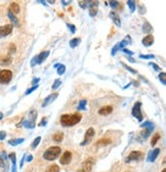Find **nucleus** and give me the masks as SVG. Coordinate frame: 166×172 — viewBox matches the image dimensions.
I'll list each match as a JSON object with an SVG mask.
<instances>
[{"label": "nucleus", "instance_id": "1", "mask_svg": "<svg viewBox=\"0 0 166 172\" xmlns=\"http://www.w3.org/2000/svg\"><path fill=\"white\" fill-rule=\"evenodd\" d=\"M82 116L80 113H75V114H66L61 117V124L64 127H71L74 125L78 124L81 121Z\"/></svg>", "mask_w": 166, "mask_h": 172}, {"label": "nucleus", "instance_id": "2", "mask_svg": "<svg viewBox=\"0 0 166 172\" xmlns=\"http://www.w3.org/2000/svg\"><path fill=\"white\" fill-rule=\"evenodd\" d=\"M61 152H62V150L59 146H50V148H48L47 150L44 152L43 158L47 161H54L59 156Z\"/></svg>", "mask_w": 166, "mask_h": 172}, {"label": "nucleus", "instance_id": "3", "mask_svg": "<svg viewBox=\"0 0 166 172\" xmlns=\"http://www.w3.org/2000/svg\"><path fill=\"white\" fill-rule=\"evenodd\" d=\"M49 54H50L49 50H46V51H42V52H40L39 54L35 56L31 61V67H35L36 65H41V64L48 57Z\"/></svg>", "mask_w": 166, "mask_h": 172}, {"label": "nucleus", "instance_id": "4", "mask_svg": "<svg viewBox=\"0 0 166 172\" xmlns=\"http://www.w3.org/2000/svg\"><path fill=\"white\" fill-rule=\"evenodd\" d=\"M140 107H142V103H140V101H137V103H135V106H133L132 110H131V114H132V116L135 117L137 121L142 122V121L144 120V117H142V111H140Z\"/></svg>", "mask_w": 166, "mask_h": 172}, {"label": "nucleus", "instance_id": "5", "mask_svg": "<svg viewBox=\"0 0 166 172\" xmlns=\"http://www.w3.org/2000/svg\"><path fill=\"white\" fill-rule=\"evenodd\" d=\"M12 78V72L10 70H1L0 71V84H7Z\"/></svg>", "mask_w": 166, "mask_h": 172}, {"label": "nucleus", "instance_id": "6", "mask_svg": "<svg viewBox=\"0 0 166 172\" xmlns=\"http://www.w3.org/2000/svg\"><path fill=\"white\" fill-rule=\"evenodd\" d=\"M93 163H94V161H93V158L86 159V160L84 161V163L82 164L81 168H80L78 171H76V172H90L91 168H92Z\"/></svg>", "mask_w": 166, "mask_h": 172}, {"label": "nucleus", "instance_id": "7", "mask_svg": "<svg viewBox=\"0 0 166 172\" xmlns=\"http://www.w3.org/2000/svg\"><path fill=\"white\" fill-rule=\"evenodd\" d=\"M94 136V129L92 128V127H90V128L87 129V131L85 132V135H84V139H83V141L81 143V146H86L87 143H89V141L92 139V137Z\"/></svg>", "mask_w": 166, "mask_h": 172}, {"label": "nucleus", "instance_id": "8", "mask_svg": "<svg viewBox=\"0 0 166 172\" xmlns=\"http://www.w3.org/2000/svg\"><path fill=\"white\" fill-rule=\"evenodd\" d=\"M142 158V152H138V151H133L129 154V156L125 159V162L128 163L131 162V161H138Z\"/></svg>", "mask_w": 166, "mask_h": 172}, {"label": "nucleus", "instance_id": "9", "mask_svg": "<svg viewBox=\"0 0 166 172\" xmlns=\"http://www.w3.org/2000/svg\"><path fill=\"white\" fill-rule=\"evenodd\" d=\"M12 32V25H5V26H0V38H3L11 34Z\"/></svg>", "mask_w": 166, "mask_h": 172}, {"label": "nucleus", "instance_id": "10", "mask_svg": "<svg viewBox=\"0 0 166 172\" xmlns=\"http://www.w3.org/2000/svg\"><path fill=\"white\" fill-rule=\"evenodd\" d=\"M71 160H72V153L70 152V151H66L63 154V156H62L61 160H59V163H61L62 165H68L71 162Z\"/></svg>", "mask_w": 166, "mask_h": 172}, {"label": "nucleus", "instance_id": "11", "mask_svg": "<svg viewBox=\"0 0 166 172\" xmlns=\"http://www.w3.org/2000/svg\"><path fill=\"white\" fill-rule=\"evenodd\" d=\"M57 93H52V94H49L48 96H46V98H44V101H43V103H42V107H46V106H48V105H50L52 103H54V101L57 99Z\"/></svg>", "mask_w": 166, "mask_h": 172}, {"label": "nucleus", "instance_id": "12", "mask_svg": "<svg viewBox=\"0 0 166 172\" xmlns=\"http://www.w3.org/2000/svg\"><path fill=\"white\" fill-rule=\"evenodd\" d=\"M142 43L144 46H146V47H149V46H151L153 43H154V36L153 35H147L146 37L144 38V39L142 40Z\"/></svg>", "mask_w": 166, "mask_h": 172}, {"label": "nucleus", "instance_id": "13", "mask_svg": "<svg viewBox=\"0 0 166 172\" xmlns=\"http://www.w3.org/2000/svg\"><path fill=\"white\" fill-rule=\"evenodd\" d=\"M109 16H110V18L112 19L113 23H114L117 27H121V20H120V18H119V16L116 14V12L111 11Z\"/></svg>", "mask_w": 166, "mask_h": 172}, {"label": "nucleus", "instance_id": "14", "mask_svg": "<svg viewBox=\"0 0 166 172\" xmlns=\"http://www.w3.org/2000/svg\"><path fill=\"white\" fill-rule=\"evenodd\" d=\"M112 112H113L112 106H105V107H103L102 109H99V114L102 115V116H108V115H110Z\"/></svg>", "mask_w": 166, "mask_h": 172}, {"label": "nucleus", "instance_id": "15", "mask_svg": "<svg viewBox=\"0 0 166 172\" xmlns=\"http://www.w3.org/2000/svg\"><path fill=\"white\" fill-rule=\"evenodd\" d=\"M159 153H160V148H155L153 152H150L148 156V161L149 162H154L156 160V158L159 156Z\"/></svg>", "mask_w": 166, "mask_h": 172}, {"label": "nucleus", "instance_id": "16", "mask_svg": "<svg viewBox=\"0 0 166 172\" xmlns=\"http://www.w3.org/2000/svg\"><path fill=\"white\" fill-rule=\"evenodd\" d=\"M8 11L11 12V14H14V16H16V14L20 12V5H19L16 2H12V3H10L9 8H8Z\"/></svg>", "mask_w": 166, "mask_h": 172}, {"label": "nucleus", "instance_id": "17", "mask_svg": "<svg viewBox=\"0 0 166 172\" xmlns=\"http://www.w3.org/2000/svg\"><path fill=\"white\" fill-rule=\"evenodd\" d=\"M7 16H8V18H9L10 22H12V24H14V26H16V27H19V26H20V23H19V19L16 18V16H14V14H11V12H9V11H8Z\"/></svg>", "mask_w": 166, "mask_h": 172}, {"label": "nucleus", "instance_id": "18", "mask_svg": "<svg viewBox=\"0 0 166 172\" xmlns=\"http://www.w3.org/2000/svg\"><path fill=\"white\" fill-rule=\"evenodd\" d=\"M11 56L8 54V56H3L1 59H0V65H2V66H7V65H9L10 63H11Z\"/></svg>", "mask_w": 166, "mask_h": 172}, {"label": "nucleus", "instance_id": "19", "mask_svg": "<svg viewBox=\"0 0 166 172\" xmlns=\"http://www.w3.org/2000/svg\"><path fill=\"white\" fill-rule=\"evenodd\" d=\"M9 159L11 160V163H12V168H11V172H16V154L14 153H10L9 154Z\"/></svg>", "mask_w": 166, "mask_h": 172}, {"label": "nucleus", "instance_id": "20", "mask_svg": "<svg viewBox=\"0 0 166 172\" xmlns=\"http://www.w3.org/2000/svg\"><path fill=\"white\" fill-rule=\"evenodd\" d=\"M112 143V139L111 138H108V137H105V138H101L99 141H97V146H108V144H111Z\"/></svg>", "mask_w": 166, "mask_h": 172}, {"label": "nucleus", "instance_id": "21", "mask_svg": "<svg viewBox=\"0 0 166 172\" xmlns=\"http://www.w3.org/2000/svg\"><path fill=\"white\" fill-rule=\"evenodd\" d=\"M80 42H81V39H80L79 37H76V38H73V39L70 41V46H71L72 48H75L77 47L78 45L80 44Z\"/></svg>", "mask_w": 166, "mask_h": 172}, {"label": "nucleus", "instance_id": "22", "mask_svg": "<svg viewBox=\"0 0 166 172\" xmlns=\"http://www.w3.org/2000/svg\"><path fill=\"white\" fill-rule=\"evenodd\" d=\"M24 141V138H12L8 141V144L10 146H18V144L22 143Z\"/></svg>", "mask_w": 166, "mask_h": 172}, {"label": "nucleus", "instance_id": "23", "mask_svg": "<svg viewBox=\"0 0 166 172\" xmlns=\"http://www.w3.org/2000/svg\"><path fill=\"white\" fill-rule=\"evenodd\" d=\"M152 30H153V27L150 25V23H148V22L145 23L144 26H142V32H144V33L149 34Z\"/></svg>", "mask_w": 166, "mask_h": 172}, {"label": "nucleus", "instance_id": "24", "mask_svg": "<svg viewBox=\"0 0 166 172\" xmlns=\"http://www.w3.org/2000/svg\"><path fill=\"white\" fill-rule=\"evenodd\" d=\"M23 125H24L26 128L32 129L35 127V122H34V121H31V120H25L24 122H23Z\"/></svg>", "mask_w": 166, "mask_h": 172}, {"label": "nucleus", "instance_id": "25", "mask_svg": "<svg viewBox=\"0 0 166 172\" xmlns=\"http://www.w3.org/2000/svg\"><path fill=\"white\" fill-rule=\"evenodd\" d=\"M127 5H128L129 9H130V12L132 14V12H135V8H137V3H135V1H132V0H128L127 1Z\"/></svg>", "mask_w": 166, "mask_h": 172}, {"label": "nucleus", "instance_id": "26", "mask_svg": "<svg viewBox=\"0 0 166 172\" xmlns=\"http://www.w3.org/2000/svg\"><path fill=\"white\" fill-rule=\"evenodd\" d=\"M86 105H87V101L85 99L80 101L79 106H78V111H84V110H86Z\"/></svg>", "mask_w": 166, "mask_h": 172}, {"label": "nucleus", "instance_id": "27", "mask_svg": "<svg viewBox=\"0 0 166 172\" xmlns=\"http://www.w3.org/2000/svg\"><path fill=\"white\" fill-rule=\"evenodd\" d=\"M140 127L142 128H151V129H154V124H153L151 121H146L145 123L140 124Z\"/></svg>", "mask_w": 166, "mask_h": 172}, {"label": "nucleus", "instance_id": "28", "mask_svg": "<svg viewBox=\"0 0 166 172\" xmlns=\"http://www.w3.org/2000/svg\"><path fill=\"white\" fill-rule=\"evenodd\" d=\"M46 172H59V167L57 165H50L47 169H46Z\"/></svg>", "mask_w": 166, "mask_h": 172}, {"label": "nucleus", "instance_id": "29", "mask_svg": "<svg viewBox=\"0 0 166 172\" xmlns=\"http://www.w3.org/2000/svg\"><path fill=\"white\" fill-rule=\"evenodd\" d=\"M121 65H122L123 67H124L125 69L127 70V71L130 72V73L135 74H135H137V70H135V69H133V68H131V67H129V66H127L126 64H124V63H123V61H121Z\"/></svg>", "mask_w": 166, "mask_h": 172}, {"label": "nucleus", "instance_id": "30", "mask_svg": "<svg viewBox=\"0 0 166 172\" xmlns=\"http://www.w3.org/2000/svg\"><path fill=\"white\" fill-rule=\"evenodd\" d=\"M57 74H59V75H63V74H65L66 66L65 65H61V64H59V66L57 68Z\"/></svg>", "mask_w": 166, "mask_h": 172}, {"label": "nucleus", "instance_id": "31", "mask_svg": "<svg viewBox=\"0 0 166 172\" xmlns=\"http://www.w3.org/2000/svg\"><path fill=\"white\" fill-rule=\"evenodd\" d=\"M52 138H54V141H57V143H59V141H63L64 134H63V133H57V134L54 135V137H52Z\"/></svg>", "mask_w": 166, "mask_h": 172}, {"label": "nucleus", "instance_id": "32", "mask_svg": "<svg viewBox=\"0 0 166 172\" xmlns=\"http://www.w3.org/2000/svg\"><path fill=\"white\" fill-rule=\"evenodd\" d=\"M161 138V136H160V134L159 133H156V134L154 135V136L152 137V141H151V144H152L153 146H155V144L157 143V141H159V139Z\"/></svg>", "mask_w": 166, "mask_h": 172}, {"label": "nucleus", "instance_id": "33", "mask_svg": "<svg viewBox=\"0 0 166 172\" xmlns=\"http://www.w3.org/2000/svg\"><path fill=\"white\" fill-rule=\"evenodd\" d=\"M97 14V6H92L89 7V16H95Z\"/></svg>", "mask_w": 166, "mask_h": 172}, {"label": "nucleus", "instance_id": "34", "mask_svg": "<svg viewBox=\"0 0 166 172\" xmlns=\"http://www.w3.org/2000/svg\"><path fill=\"white\" fill-rule=\"evenodd\" d=\"M159 80H160L161 83H162L163 85H166V74L164 72H161V73L159 74Z\"/></svg>", "mask_w": 166, "mask_h": 172}, {"label": "nucleus", "instance_id": "35", "mask_svg": "<svg viewBox=\"0 0 166 172\" xmlns=\"http://www.w3.org/2000/svg\"><path fill=\"white\" fill-rule=\"evenodd\" d=\"M40 141H41V137H40V136H37V137H36V138L33 141V143H32V146H32V148H35L36 146H37L38 144L40 143Z\"/></svg>", "mask_w": 166, "mask_h": 172}, {"label": "nucleus", "instance_id": "36", "mask_svg": "<svg viewBox=\"0 0 166 172\" xmlns=\"http://www.w3.org/2000/svg\"><path fill=\"white\" fill-rule=\"evenodd\" d=\"M36 117H37V112H36L35 110H32V111L30 112V120L35 122Z\"/></svg>", "mask_w": 166, "mask_h": 172}, {"label": "nucleus", "instance_id": "37", "mask_svg": "<svg viewBox=\"0 0 166 172\" xmlns=\"http://www.w3.org/2000/svg\"><path fill=\"white\" fill-rule=\"evenodd\" d=\"M140 59H155V56H154V54H140Z\"/></svg>", "mask_w": 166, "mask_h": 172}, {"label": "nucleus", "instance_id": "38", "mask_svg": "<svg viewBox=\"0 0 166 172\" xmlns=\"http://www.w3.org/2000/svg\"><path fill=\"white\" fill-rule=\"evenodd\" d=\"M61 84H62V81H61V80H59V79H55V80H54V84H52V88L54 90V89H57V87L61 86Z\"/></svg>", "mask_w": 166, "mask_h": 172}, {"label": "nucleus", "instance_id": "39", "mask_svg": "<svg viewBox=\"0 0 166 172\" xmlns=\"http://www.w3.org/2000/svg\"><path fill=\"white\" fill-rule=\"evenodd\" d=\"M38 87H39V85H34V86H32L31 88L27 89V90H26V92H25V94H26V95H29L30 93H32V92H33L34 90H36V89H37Z\"/></svg>", "mask_w": 166, "mask_h": 172}, {"label": "nucleus", "instance_id": "40", "mask_svg": "<svg viewBox=\"0 0 166 172\" xmlns=\"http://www.w3.org/2000/svg\"><path fill=\"white\" fill-rule=\"evenodd\" d=\"M88 4H89V1H79V6L83 8V9L88 7Z\"/></svg>", "mask_w": 166, "mask_h": 172}, {"label": "nucleus", "instance_id": "41", "mask_svg": "<svg viewBox=\"0 0 166 172\" xmlns=\"http://www.w3.org/2000/svg\"><path fill=\"white\" fill-rule=\"evenodd\" d=\"M67 27H68V29L70 30V31H71V33H75L76 32V27H75V25H73V24H69V23H68L67 24Z\"/></svg>", "mask_w": 166, "mask_h": 172}, {"label": "nucleus", "instance_id": "42", "mask_svg": "<svg viewBox=\"0 0 166 172\" xmlns=\"http://www.w3.org/2000/svg\"><path fill=\"white\" fill-rule=\"evenodd\" d=\"M109 4H110V6L112 8H117V7H118V5H119V2L118 1H115V0H112V1L109 2Z\"/></svg>", "mask_w": 166, "mask_h": 172}, {"label": "nucleus", "instance_id": "43", "mask_svg": "<svg viewBox=\"0 0 166 172\" xmlns=\"http://www.w3.org/2000/svg\"><path fill=\"white\" fill-rule=\"evenodd\" d=\"M119 49H120V48H119V43H117L116 45H115L114 47L112 48V51H111V54H112V56H115V54H116V52L118 51Z\"/></svg>", "mask_w": 166, "mask_h": 172}, {"label": "nucleus", "instance_id": "44", "mask_svg": "<svg viewBox=\"0 0 166 172\" xmlns=\"http://www.w3.org/2000/svg\"><path fill=\"white\" fill-rule=\"evenodd\" d=\"M151 66H152L153 68H154V70L156 72H161L162 71V70H161V68L159 67V66H157L156 64H154V63H151Z\"/></svg>", "mask_w": 166, "mask_h": 172}, {"label": "nucleus", "instance_id": "45", "mask_svg": "<svg viewBox=\"0 0 166 172\" xmlns=\"http://www.w3.org/2000/svg\"><path fill=\"white\" fill-rule=\"evenodd\" d=\"M14 51H16V47H14V44H10L9 45V54H14Z\"/></svg>", "mask_w": 166, "mask_h": 172}, {"label": "nucleus", "instance_id": "46", "mask_svg": "<svg viewBox=\"0 0 166 172\" xmlns=\"http://www.w3.org/2000/svg\"><path fill=\"white\" fill-rule=\"evenodd\" d=\"M123 52H124V54H129V56H133V51H131V50L127 49V48H123Z\"/></svg>", "mask_w": 166, "mask_h": 172}, {"label": "nucleus", "instance_id": "47", "mask_svg": "<svg viewBox=\"0 0 166 172\" xmlns=\"http://www.w3.org/2000/svg\"><path fill=\"white\" fill-rule=\"evenodd\" d=\"M5 137H6V132H5V131H0V139H1V141H3Z\"/></svg>", "mask_w": 166, "mask_h": 172}, {"label": "nucleus", "instance_id": "48", "mask_svg": "<svg viewBox=\"0 0 166 172\" xmlns=\"http://www.w3.org/2000/svg\"><path fill=\"white\" fill-rule=\"evenodd\" d=\"M39 78H34V80L32 81V84H33V86L34 85H38V83H39Z\"/></svg>", "mask_w": 166, "mask_h": 172}, {"label": "nucleus", "instance_id": "49", "mask_svg": "<svg viewBox=\"0 0 166 172\" xmlns=\"http://www.w3.org/2000/svg\"><path fill=\"white\" fill-rule=\"evenodd\" d=\"M145 12H146V8H145L142 5H140V14H144Z\"/></svg>", "mask_w": 166, "mask_h": 172}, {"label": "nucleus", "instance_id": "50", "mask_svg": "<svg viewBox=\"0 0 166 172\" xmlns=\"http://www.w3.org/2000/svg\"><path fill=\"white\" fill-rule=\"evenodd\" d=\"M71 3H72V1H66V0H63V1H62V4H63L64 6H68Z\"/></svg>", "mask_w": 166, "mask_h": 172}, {"label": "nucleus", "instance_id": "51", "mask_svg": "<svg viewBox=\"0 0 166 172\" xmlns=\"http://www.w3.org/2000/svg\"><path fill=\"white\" fill-rule=\"evenodd\" d=\"M46 123H47V122H46V118H43V119H42V122L39 124V126H45Z\"/></svg>", "mask_w": 166, "mask_h": 172}, {"label": "nucleus", "instance_id": "52", "mask_svg": "<svg viewBox=\"0 0 166 172\" xmlns=\"http://www.w3.org/2000/svg\"><path fill=\"white\" fill-rule=\"evenodd\" d=\"M4 166H5V164H4V160H3V158L0 156V167H4Z\"/></svg>", "mask_w": 166, "mask_h": 172}, {"label": "nucleus", "instance_id": "53", "mask_svg": "<svg viewBox=\"0 0 166 172\" xmlns=\"http://www.w3.org/2000/svg\"><path fill=\"white\" fill-rule=\"evenodd\" d=\"M32 160H33V156H32V155H30V156L27 157V162H31Z\"/></svg>", "mask_w": 166, "mask_h": 172}, {"label": "nucleus", "instance_id": "54", "mask_svg": "<svg viewBox=\"0 0 166 172\" xmlns=\"http://www.w3.org/2000/svg\"><path fill=\"white\" fill-rule=\"evenodd\" d=\"M126 57H127V59H128L129 61H131V63H135V59H132V57H131V56H126Z\"/></svg>", "mask_w": 166, "mask_h": 172}, {"label": "nucleus", "instance_id": "55", "mask_svg": "<svg viewBox=\"0 0 166 172\" xmlns=\"http://www.w3.org/2000/svg\"><path fill=\"white\" fill-rule=\"evenodd\" d=\"M40 3H42V4H44V5H47V3L46 2H44V1H39Z\"/></svg>", "mask_w": 166, "mask_h": 172}, {"label": "nucleus", "instance_id": "56", "mask_svg": "<svg viewBox=\"0 0 166 172\" xmlns=\"http://www.w3.org/2000/svg\"><path fill=\"white\" fill-rule=\"evenodd\" d=\"M2 118H3V114L0 113V120H2Z\"/></svg>", "mask_w": 166, "mask_h": 172}, {"label": "nucleus", "instance_id": "57", "mask_svg": "<svg viewBox=\"0 0 166 172\" xmlns=\"http://www.w3.org/2000/svg\"><path fill=\"white\" fill-rule=\"evenodd\" d=\"M59 64H55V65H54V68H55V69H57V68L59 67Z\"/></svg>", "mask_w": 166, "mask_h": 172}, {"label": "nucleus", "instance_id": "58", "mask_svg": "<svg viewBox=\"0 0 166 172\" xmlns=\"http://www.w3.org/2000/svg\"><path fill=\"white\" fill-rule=\"evenodd\" d=\"M48 3H50V4H54V1H52V0H50V1H48Z\"/></svg>", "mask_w": 166, "mask_h": 172}, {"label": "nucleus", "instance_id": "59", "mask_svg": "<svg viewBox=\"0 0 166 172\" xmlns=\"http://www.w3.org/2000/svg\"><path fill=\"white\" fill-rule=\"evenodd\" d=\"M162 172H166V169H163V170H162Z\"/></svg>", "mask_w": 166, "mask_h": 172}]
</instances>
